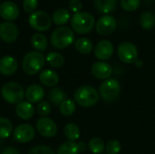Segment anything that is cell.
<instances>
[{
	"label": "cell",
	"mask_w": 155,
	"mask_h": 154,
	"mask_svg": "<svg viewBox=\"0 0 155 154\" xmlns=\"http://www.w3.org/2000/svg\"><path fill=\"white\" fill-rule=\"evenodd\" d=\"M45 57L41 52L30 51L23 58L22 68L28 75H35L41 72L45 64Z\"/></svg>",
	"instance_id": "obj_1"
},
{
	"label": "cell",
	"mask_w": 155,
	"mask_h": 154,
	"mask_svg": "<svg viewBox=\"0 0 155 154\" xmlns=\"http://www.w3.org/2000/svg\"><path fill=\"white\" fill-rule=\"evenodd\" d=\"M99 96L97 90L90 85H83L77 88L74 93L75 103L84 108L95 105L99 100Z\"/></svg>",
	"instance_id": "obj_2"
},
{
	"label": "cell",
	"mask_w": 155,
	"mask_h": 154,
	"mask_svg": "<svg viewBox=\"0 0 155 154\" xmlns=\"http://www.w3.org/2000/svg\"><path fill=\"white\" fill-rule=\"evenodd\" d=\"M50 41L54 48L64 49L74 43V33L70 27L60 26L52 33Z\"/></svg>",
	"instance_id": "obj_3"
},
{
	"label": "cell",
	"mask_w": 155,
	"mask_h": 154,
	"mask_svg": "<svg viewBox=\"0 0 155 154\" xmlns=\"http://www.w3.org/2000/svg\"><path fill=\"white\" fill-rule=\"evenodd\" d=\"M94 16L87 12L75 13L71 19L73 31L79 34H84L91 32L94 26Z\"/></svg>",
	"instance_id": "obj_4"
},
{
	"label": "cell",
	"mask_w": 155,
	"mask_h": 154,
	"mask_svg": "<svg viewBox=\"0 0 155 154\" xmlns=\"http://www.w3.org/2000/svg\"><path fill=\"white\" fill-rule=\"evenodd\" d=\"M1 95L6 103L10 104H18L23 102L25 91L19 84L9 82L2 86Z\"/></svg>",
	"instance_id": "obj_5"
},
{
	"label": "cell",
	"mask_w": 155,
	"mask_h": 154,
	"mask_svg": "<svg viewBox=\"0 0 155 154\" xmlns=\"http://www.w3.org/2000/svg\"><path fill=\"white\" fill-rule=\"evenodd\" d=\"M121 93V84L114 78L104 80L99 87V95L107 103L116 101Z\"/></svg>",
	"instance_id": "obj_6"
},
{
	"label": "cell",
	"mask_w": 155,
	"mask_h": 154,
	"mask_svg": "<svg viewBox=\"0 0 155 154\" xmlns=\"http://www.w3.org/2000/svg\"><path fill=\"white\" fill-rule=\"evenodd\" d=\"M28 23L33 29L38 32H44L51 27L52 18L45 11H35L29 15Z\"/></svg>",
	"instance_id": "obj_7"
},
{
	"label": "cell",
	"mask_w": 155,
	"mask_h": 154,
	"mask_svg": "<svg viewBox=\"0 0 155 154\" xmlns=\"http://www.w3.org/2000/svg\"><path fill=\"white\" fill-rule=\"evenodd\" d=\"M117 54L119 59L125 64H134L138 60V49L130 42H123L117 48Z\"/></svg>",
	"instance_id": "obj_8"
},
{
	"label": "cell",
	"mask_w": 155,
	"mask_h": 154,
	"mask_svg": "<svg viewBox=\"0 0 155 154\" xmlns=\"http://www.w3.org/2000/svg\"><path fill=\"white\" fill-rule=\"evenodd\" d=\"M35 136V130L31 124L22 123L15 127L13 133V140L18 143L31 142Z\"/></svg>",
	"instance_id": "obj_9"
},
{
	"label": "cell",
	"mask_w": 155,
	"mask_h": 154,
	"mask_svg": "<svg viewBox=\"0 0 155 154\" xmlns=\"http://www.w3.org/2000/svg\"><path fill=\"white\" fill-rule=\"evenodd\" d=\"M37 133L45 138H51L55 136L57 133V125L56 123L48 117H41L37 120L36 124Z\"/></svg>",
	"instance_id": "obj_10"
},
{
	"label": "cell",
	"mask_w": 155,
	"mask_h": 154,
	"mask_svg": "<svg viewBox=\"0 0 155 154\" xmlns=\"http://www.w3.org/2000/svg\"><path fill=\"white\" fill-rule=\"evenodd\" d=\"M116 19L113 15H106L98 19L95 25V29L97 33L101 35H109L116 29Z\"/></svg>",
	"instance_id": "obj_11"
},
{
	"label": "cell",
	"mask_w": 155,
	"mask_h": 154,
	"mask_svg": "<svg viewBox=\"0 0 155 154\" xmlns=\"http://www.w3.org/2000/svg\"><path fill=\"white\" fill-rule=\"evenodd\" d=\"M94 56L100 61H106L114 54V44L108 40H102L94 48Z\"/></svg>",
	"instance_id": "obj_12"
},
{
	"label": "cell",
	"mask_w": 155,
	"mask_h": 154,
	"mask_svg": "<svg viewBox=\"0 0 155 154\" xmlns=\"http://www.w3.org/2000/svg\"><path fill=\"white\" fill-rule=\"evenodd\" d=\"M19 34L17 26L11 22H4L0 25V38L5 43L15 42Z\"/></svg>",
	"instance_id": "obj_13"
},
{
	"label": "cell",
	"mask_w": 155,
	"mask_h": 154,
	"mask_svg": "<svg viewBox=\"0 0 155 154\" xmlns=\"http://www.w3.org/2000/svg\"><path fill=\"white\" fill-rule=\"evenodd\" d=\"M19 14V7L12 1H5L0 5V16L8 22L15 20Z\"/></svg>",
	"instance_id": "obj_14"
},
{
	"label": "cell",
	"mask_w": 155,
	"mask_h": 154,
	"mask_svg": "<svg viewBox=\"0 0 155 154\" xmlns=\"http://www.w3.org/2000/svg\"><path fill=\"white\" fill-rule=\"evenodd\" d=\"M92 74L99 80H107L111 77L113 74L112 66L104 61H99L94 63L91 68Z\"/></svg>",
	"instance_id": "obj_15"
},
{
	"label": "cell",
	"mask_w": 155,
	"mask_h": 154,
	"mask_svg": "<svg viewBox=\"0 0 155 154\" xmlns=\"http://www.w3.org/2000/svg\"><path fill=\"white\" fill-rule=\"evenodd\" d=\"M18 68L16 59L11 55H5L0 59V74L5 76H11L15 74Z\"/></svg>",
	"instance_id": "obj_16"
},
{
	"label": "cell",
	"mask_w": 155,
	"mask_h": 154,
	"mask_svg": "<svg viewBox=\"0 0 155 154\" xmlns=\"http://www.w3.org/2000/svg\"><path fill=\"white\" fill-rule=\"evenodd\" d=\"M45 97V90L39 84H31L25 91V98L31 103H40Z\"/></svg>",
	"instance_id": "obj_17"
},
{
	"label": "cell",
	"mask_w": 155,
	"mask_h": 154,
	"mask_svg": "<svg viewBox=\"0 0 155 154\" xmlns=\"http://www.w3.org/2000/svg\"><path fill=\"white\" fill-rule=\"evenodd\" d=\"M86 149V144L83 142H65L62 143L58 149L57 154H79Z\"/></svg>",
	"instance_id": "obj_18"
},
{
	"label": "cell",
	"mask_w": 155,
	"mask_h": 154,
	"mask_svg": "<svg viewBox=\"0 0 155 154\" xmlns=\"http://www.w3.org/2000/svg\"><path fill=\"white\" fill-rule=\"evenodd\" d=\"M15 113L22 120H30L35 114V107L33 103L27 101H23L16 104Z\"/></svg>",
	"instance_id": "obj_19"
},
{
	"label": "cell",
	"mask_w": 155,
	"mask_h": 154,
	"mask_svg": "<svg viewBox=\"0 0 155 154\" xmlns=\"http://www.w3.org/2000/svg\"><path fill=\"white\" fill-rule=\"evenodd\" d=\"M39 81L42 84L47 87H55V85L59 82V76L56 72L46 69L40 72Z\"/></svg>",
	"instance_id": "obj_20"
},
{
	"label": "cell",
	"mask_w": 155,
	"mask_h": 154,
	"mask_svg": "<svg viewBox=\"0 0 155 154\" xmlns=\"http://www.w3.org/2000/svg\"><path fill=\"white\" fill-rule=\"evenodd\" d=\"M94 5L100 13L109 14L115 9L117 0H94Z\"/></svg>",
	"instance_id": "obj_21"
},
{
	"label": "cell",
	"mask_w": 155,
	"mask_h": 154,
	"mask_svg": "<svg viewBox=\"0 0 155 154\" xmlns=\"http://www.w3.org/2000/svg\"><path fill=\"white\" fill-rule=\"evenodd\" d=\"M31 44L36 51L43 52L47 48L48 41L45 34L41 33H36L34 34L31 37Z\"/></svg>",
	"instance_id": "obj_22"
},
{
	"label": "cell",
	"mask_w": 155,
	"mask_h": 154,
	"mask_svg": "<svg viewBox=\"0 0 155 154\" xmlns=\"http://www.w3.org/2000/svg\"><path fill=\"white\" fill-rule=\"evenodd\" d=\"M74 46L77 52H79L82 54H88L94 49L93 42L89 38H86V37L78 38L74 43Z\"/></svg>",
	"instance_id": "obj_23"
},
{
	"label": "cell",
	"mask_w": 155,
	"mask_h": 154,
	"mask_svg": "<svg viewBox=\"0 0 155 154\" xmlns=\"http://www.w3.org/2000/svg\"><path fill=\"white\" fill-rule=\"evenodd\" d=\"M64 134L70 142H76L80 138V128L74 123H67L64 128Z\"/></svg>",
	"instance_id": "obj_24"
},
{
	"label": "cell",
	"mask_w": 155,
	"mask_h": 154,
	"mask_svg": "<svg viewBox=\"0 0 155 154\" xmlns=\"http://www.w3.org/2000/svg\"><path fill=\"white\" fill-rule=\"evenodd\" d=\"M48 98L50 102L54 105H60L65 99L66 93L59 87L52 88L48 93Z\"/></svg>",
	"instance_id": "obj_25"
},
{
	"label": "cell",
	"mask_w": 155,
	"mask_h": 154,
	"mask_svg": "<svg viewBox=\"0 0 155 154\" xmlns=\"http://www.w3.org/2000/svg\"><path fill=\"white\" fill-rule=\"evenodd\" d=\"M70 19V13L67 9L64 8H60L57 9L56 11L54 12L52 20L54 23L57 25H63L66 24Z\"/></svg>",
	"instance_id": "obj_26"
},
{
	"label": "cell",
	"mask_w": 155,
	"mask_h": 154,
	"mask_svg": "<svg viewBox=\"0 0 155 154\" xmlns=\"http://www.w3.org/2000/svg\"><path fill=\"white\" fill-rule=\"evenodd\" d=\"M140 24L145 30L153 29L155 26V15L152 12H144L140 16Z\"/></svg>",
	"instance_id": "obj_27"
},
{
	"label": "cell",
	"mask_w": 155,
	"mask_h": 154,
	"mask_svg": "<svg viewBox=\"0 0 155 154\" xmlns=\"http://www.w3.org/2000/svg\"><path fill=\"white\" fill-rule=\"evenodd\" d=\"M46 62L54 68H60L64 64V56L57 52H51L46 55L45 58Z\"/></svg>",
	"instance_id": "obj_28"
},
{
	"label": "cell",
	"mask_w": 155,
	"mask_h": 154,
	"mask_svg": "<svg viewBox=\"0 0 155 154\" xmlns=\"http://www.w3.org/2000/svg\"><path fill=\"white\" fill-rule=\"evenodd\" d=\"M88 148L94 154H102L105 150V144L101 138L94 137L89 141Z\"/></svg>",
	"instance_id": "obj_29"
},
{
	"label": "cell",
	"mask_w": 155,
	"mask_h": 154,
	"mask_svg": "<svg viewBox=\"0 0 155 154\" xmlns=\"http://www.w3.org/2000/svg\"><path fill=\"white\" fill-rule=\"evenodd\" d=\"M13 133V124L10 120L0 117V139L8 138Z\"/></svg>",
	"instance_id": "obj_30"
},
{
	"label": "cell",
	"mask_w": 155,
	"mask_h": 154,
	"mask_svg": "<svg viewBox=\"0 0 155 154\" xmlns=\"http://www.w3.org/2000/svg\"><path fill=\"white\" fill-rule=\"evenodd\" d=\"M60 113L64 116H71L74 113L76 110L75 102L71 99H65L60 105H59Z\"/></svg>",
	"instance_id": "obj_31"
},
{
	"label": "cell",
	"mask_w": 155,
	"mask_h": 154,
	"mask_svg": "<svg viewBox=\"0 0 155 154\" xmlns=\"http://www.w3.org/2000/svg\"><path fill=\"white\" fill-rule=\"evenodd\" d=\"M141 0H121V5L127 12H134L139 8Z\"/></svg>",
	"instance_id": "obj_32"
},
{
	"label": "cell",
	"mask_w": 155,
	"mask_h": 154,
	"mask_svg": "<svg viewBox=\"0 0 155 154\" xmlns=\"http://www.w3.org/2000/svg\"><path fill=\"white\" fill-rule=\"evenodd\" d=\"M121 143L117 140H111L105 145V151L107 154H118L121 152Z\"/></svg>",
	"instance_id": "obj_33"
},
{
	"label": "cell",
	"mask_w": 155,
	"mask_h": 154,
	"mask_svg": "<svg viewBox=\"0 0 155 154\" xmlns=\"http://www.w3.org/2000/svg\"><path fill=\"white\" fill-rule=\"evenodd\" d=\"M36 112L37 113L42 117H46L51 113V105L48 102L42 101L38 103L36 106Z\"/></svg>",
	"instance_id": "obj_34"
},
{
	"label": "cell",
	"mask_w": 155,
	"mask_h": 154,
	"mask_svg": "<svg viewBox=\"0 0 155 154\" xmlns=\"http://www.w3.org/2000/svg\"><path fill=\"white\" fill-rule=\"evenodd\" d=\"M28 154H55L54 150L46 145H38L32 148Z\"/></svg>",
	"instance_id": "obj_35"
},
{
	"label": "cell",
	"mask_w": 155,
	"mask_h": 154,
	"mask_svg": "<svg viewBox=\"0 0 155 154\" xmlns=\"http://www.w3.org/2000/svg\"><path fill=\"white\" fill-rule=\"evenodd\" d=\"M38 5V0H24L23 8L26 13H33Z\"/></svg>",
	"instance_id": "obj_36"
},
{
	"label": "cell",
	"mask_w": 155,
	"mask_h": 154,
	"mask_svg": "<svg viewBox=\"0 0 155 154\" xmlns=\"http://www.w3.org/2000/svg\"><path fill=\"white\" fill-rule=\"evenodd\" d=\"M83 7V4L80 0H71L69 2V8L72 12L79 13Z\"/></svg>",
	"instance_id": "obj_37"
},
{
	"label": "cell",
	"mask_w": 155,
	"mask_h": 154,
	"mask_svg": "<svg viewBox=\"0 0 155 154\" xmlns=\"http://www.w3.org/2000/svg\"><path fill=\"white\" fill-rule=\"evenodd\" d=\"M2 154H20L19 151L15 148V147H12V146H9V147H6L4 151Z\"/></svg>",
	"instance_id": "obj_38"
},
{
	"label": "cell",
	"mask_w": 155,
	"mask_h": 154,
	"mask_svg": "<svg viewBox=\"0 0 155 154\" xmlns=\"http://www.w3.org/2000/svg\"><path fill=\"white\" fill-rule=\"evenodd\" d=\"M134 64H135L137 67H139V68H140V67H142V66H143V61H141V60H139V59H138V60H136V62L134 63Z\"/></svg>",
	"instance_id": "obj_39"
},
{
	"label": "cell",
	"mask_w": 155,
	"mask_h": 154,
	"mask_svg": "<svg viewBox=\"0 0 155 154\" xmlns=\"http://www.w3.org/2000/svg\"><path fill=\"white\" fill-rule=\"evenodd\" d=\"M0 5H1V4H0Z\"/></svg>",
	"instance_id": "obj_40"
},
{
	"label": "cell",
	"mask_w": 155,
	"mask_h": 154,
	"mask_svg": "<svg viewBox=\"0 0 155 154\" xmlns=\"http://www.w3.org/2000/svg\"><path fill=\"white\" fill-rule=\"evenodd\" d=\"M0 25H1V24H0Z\"/></svg>",
	"instance_id": "obj_41"
}]
</instances>
